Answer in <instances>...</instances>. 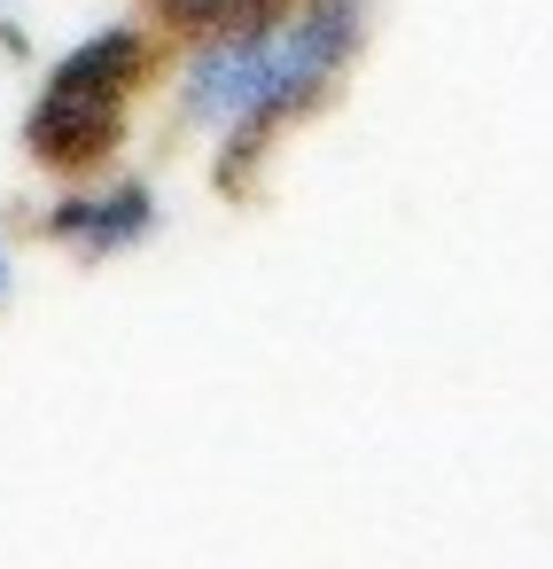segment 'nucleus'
Segmentation results:
<instances>
[{"mask_svg":"<svg viewBox=\"0 0 553 569\" xmlns=\"http://www.w3.org/2000/svg\"><path fill=\"white\" fill-rule=\"evenodd\" d=\"M125 141V94H94V87H63L48 79L32 118H24V149L48 172H87Z\"/></svg>","mask_w":553,"mask_h":569,"instance_id":"f03ea898","label":"nucleus"},{"mask_svg":"<svg viewBox=\"0 0 553 569\" xmlns=\"http://www.w3.org/2000/svg\"><path fill=\"white\" fill-rule=\"evenodd\" d=\"M296 0H157V17L188 40H227V32H258L273 17H289Z\"/></svg>","mask_w":553,"mask_h":569,"instance_id":"20e7f679","label":"nucleus"},{"mask_svg":"<svg viewBox=\"0 0 553 569\" xmlns=\"http://www.w3.org/2000/svg\"><path fill=\"white\" fill-rule=\"evenodd\" d=\"M0 289H9V258H0Z\"/></svg>","mask_w":553,"mask_h":569,"instance_id":"39448f33","label":"nucleus"},{"mask_svg":"<svg viewBox=\"0 0 553 569\" xmlns=\"http://www.w3.org/2000/svg\"><path fill=\"white\" fill-rule=\"evenodd\" d=\"M48 234L71 242L79 258H118V250H133V242L157 234V196L141 180L133 188H102V196H63L48 211Z\"/></svg>","mask_w":553,"mask_h":569,"instance_id":"7ed1b4c3","label":"nucleus"},{"mask_svg":"<svg viewBox=\"0 0 553 569\" xmlns=\"http://www.w3.org/2000/svg\"><path fill=\"white\" fill-rule=\"evenodd\" d=\"M359 32H366V0H296L289 17H273L258 32L203 40L188 56L180 110L195 126H227V157H219L227 188H242L250 164L273 149V133L335 87Z\"/></svg>","mask_w":553,"mask_h":569,"instance_id":"f257e3e1","label":"nucleus"}]
</instances>
